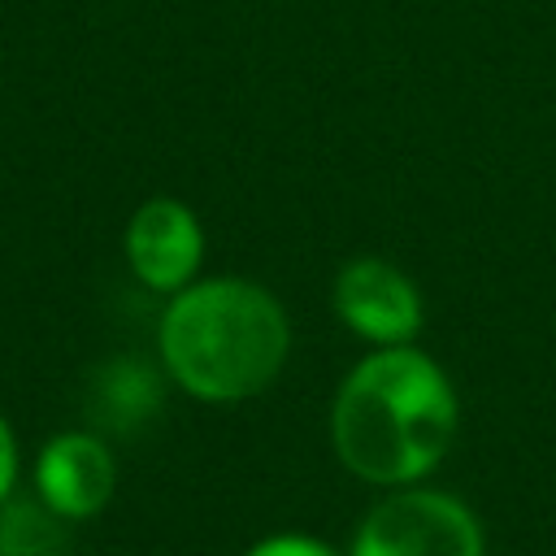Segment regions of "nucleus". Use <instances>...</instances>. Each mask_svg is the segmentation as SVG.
<instances>
[{
	"instance_id": "obj_6",
	"label": "nucleus",
	"mask_w": 556,
	"mask_h": 556,
	"mask_svg": "<svg viewBox=\"0 0 556 556\" xmlns=\"http://www.w3.org/2000/svg\"><path fill=\"white\" fill-rule=\"evenodd\" d=\"M39 500L61 517H91L113 495V456L96 434H61L39 452Z\"/></svg>"
},
{
	"instance_id": "obj_3",
	"label": "nucleus",
	"mask_w": 556,
	"mask_h": 556,
	"mask_svg": "<svg viewBox=\"0 0 556 556\" xmlns=\"http://www.w3.org/2000/svg\"><path fill=\"white\" fill-rule=\"evenodd\" d=\"M352 556H482V530L456 495L400 486L369 508Z\"/></svg>"
},
{
	"instance_id": "obj_10",
	"label": "nucleus",
	"mask_w": 556,
	"mask_h": 556,
	"mask_svg": "<svg viewBox=\"0 0 556 556\" xmlns=\"http://www.w3.org/2000/svg\"><path fill=\"white\" fill-rule=\"evenodd\" d=\"M13 478H17V443L9 434V421L0 417V504L9 500L13 491Z\"/></svg>"
},
{
	"instance_id": "obj_1",
	"label": "nucleus",
	"mask_w": 556,
	"mask_h": 556,
	"mask_svg": "<svg viewBox=\"0 0 556 556\" xmlns=\"http://www.w3.org/2000/svg\"><path fill=\"white\" fill-rule=\"evenodd\" d=\"M330 434L339 460L378 486L426 478L456 434V395L443 369L400 343L365 356L339 387Z\"/></svg>"
},
{
	"instance_id": "obj_8",
	"label": "nucleus",
	"mask_w": 556,
	"mask_h": 556,
	"mask_svg": "<svg viewBox=\"0 0 556 556\" xmlns=\"http://www.w3.org/2000/svg\"><path fill=\"white\" fill-rule=\"evenodd\" d=\"M65 530L61 513H52L43 500H17L0 513V556H61Z\"/></svg>"
},
{
	"instance_id": "obj_4",
	"label": "nucleus",
	"mask_w": 556,
	"mask_h": 556,
	"mask_svg": "<svg viewBox=\"0 0 556 556\" xmlns=\"http://www.w3.org/2000/svg\"><path fill=\"white\" fill-rule=\"evenodd\" d=\"M334 313L369 343L400 348L421 326V295L391 261L356 256L334 278Z\"/></svg>"
},
{
	"instance_id": "obj_7",
	"label": "nucleus",
	"mask_w": 556,
	"mask_h": 556,
	"mask_svg": "<svg viewBox=\"0 0 556 556\" xmlns=\"http://www.w3.org/2000/svg\"><path fill=\"white\" fill-rule=\"evenodd\" d=\"M161 408V382L143 361H109L96 387V413L113 430H135Z\"/></svg>"
},
{
	"instance_id": "obj_5",
	"label": "nucleus",
	"mask_w": 556,
	"mask_h": 556,
	"mask_svg": "<svg viewBox=\"0 0 556 556\" xmlns=\"http://www.w3.org/2000/svg\"><path fill=\"white\" fill-rule=\"evenodd\" d=\"M204 235L187 204L178 200H148L126 226V261L135 278L152 291H182L200 265Z\"/></svg>"
},
{
	"instance_id": "obj_2",
	"label": "nucleus",
	"mask_w": 556,
	"mask_h": 556,
	"mask_svg": "<svg viewBox=\"0 0 556 556\" xmlns=\"http://www.w3.org/2000/svg\"><path fill=\"white\" fill-rule=\"evenodd\" d=\"M287 313L248 278H208L174 291L161 317V361L182 391L235 404L265 391L287 361Z\"/></svg>"
},
{
	"instance_id": "obj_9",
	"label": "nucleus",
	"mask_w": 556,
	"mask_h": 556,
	"mask_svg": "<svg viewBox=\"0 0 556 556\" xmlns=\"http://www.w3.org/2000/svg\"><path fill=\"white\" fill-rule=\"evenodd\" d=\"M248 556H334V552L321 539H308V534H269Z\"/></svg>"
}]
</instances>
